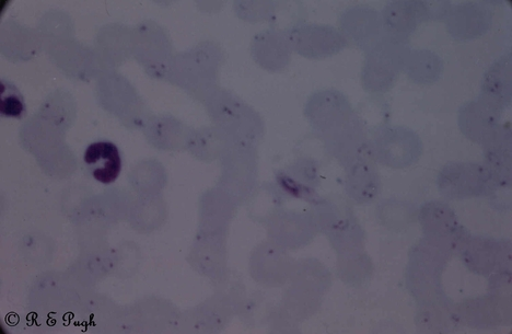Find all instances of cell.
<instances>
[{
    "label": "cell",
    "mask_w": 512,
    "mask_h": 334,
    "mask_svg": "<svg viewBox=\"0 0 512 334\" xmlns=\"http://www.w3.org/2000/svg\"><path fill=\"white\" fill-rule=\"evenodd\" d=\"M341 29L344 37L366 51L384 36L381 15L374 8L365 6L347 9L341 17Z\"/></svg>",
    "instance_id": "5"
},
{
    "label": "cell",
    "mask_w": 512,
    "mask_h": 334,
    "mask_svg": "<svg viewBox=\"0 0 512 334\" xmlns=\"http://www.w3.org/2000/svg\"><path fill=\"white\" fill-rule=\"evenodd\" d=\"M409 51L405 42L384 34L367 50L363 67V80L367 88L376 92L389 90L404 71Z\"/></svg>",
    "instance_id": "1"
},
{
    "label": "cell",
    "mask_w": 512,
    "mask_h": 334,
    "mask_svg": "<svg viewBox=\"0 0 512 334\" xmlns=\"http://www.w3.org/2000/svg\"><path fill=\"white\" fill-rule=\"evenodd\" d=\"M483 98L502 107L511 100V54L500 57L483 79Z\"/></svg>",
    "instance_id": "10"
},
{
    "label": "cell",
    "mask_w": 512,
    "mask_h": 334,
    "mask_svg": "<svg viewBox=\"0 0 512 334\" xmlns=\"http://www.w3.org/2000/svg\"><path fill=\"white\" fill-rule=\"evenodd\" d=\"M422 223L430 234H452L458 229L455 214L444 204L427 205L422 211Z\"/></svg>",
    "instance_id": "13"
},
{
    "label": "cell",
    "mask_w": 512,
    "mask_h": 334,
    "mask_svg": "<svg viewBox=\"0 0 512 334\" xmlns=\"http://www.w3.org/2000/svg\"><path fill=\"white\" fill-rule=\"evenodd\" d=\"M491 178L490 171L479 165L452 164L441 172L439 188L448 198H468L490 187Z\"/></svg>",
    "instance_id": "3"
},
{
    "label": "cell",
    "mask_w": 512,
    "mask_h": 334,
    "mask_svg": "<svg viewBox=\"0 0 512 334\" xmlns=\"http://www.w3.org/2000/svg\"><path fill=\"white\" fill-rule=\"evenodd\" d=\"M262 45L264 46V67L270 71H281L290 61L292 56V45H290L287 34L278 31H267L263 34Z\"/></svg>",
    "instance_id": "12"
},
{
    "label": "cell",
    "mask_w": 512,
    "mask_h": 334,
    "mask_svg": "<svg viewBox=\"0 0 512 334\" xmlns=\"http://www.w3.org/2000/svg\"><path fill=\"white\" fill-rule=\"evenodd\" d=\"M413 82L433 84L444 73V62L429 50H410L406 55L404 71Z\"/></svg>",
    "instance_id": "11"
},
{
    "label": "cell",
    "mask_w": 512,
    "mask_h": 334,
    "mask_svg": "<svg viewBox=\"0 0 512 334\" xmlns=\"http://www.w3.org/2000/svg\"><path fill=\"white\" fill-rule=\"evenodd\" d=\"M381 160L394 168H403L415 163L422 153L418 136L404 128H394L383 133L380 141Z\"/></svg>",
    "instance_id": "7"
},
{
    "label": "cell",
    "mask_w": 512,
    "mask_h": 334,
    "mask_svg": "<svg viewBox=\"0 0 512 334\" xmlns=\"http://www.w3.org/2000/svg\"><path fill=\"white\" fill-rule=\"evenodd\" d=\"M500 107L481 98L468 103L460 114V123L465 135L476 142H488L494 138Z\"/></svg>",
    "instance_id": "8"
},
{
    "label": "cell",
    "mask_w": 512,
    "mask_h": 334,
    "mask_svg": "<svg viewBox=\"0 0 512 334\" xmlns=\"http://www.w3.org/2000/svg\"><path fill=\"white\" fill-rule=\"evenodd\" d=\"M26 106L20 92L13 86L2 82V102H0V113L5 118L19 119L25 113Z\"/></svg>",
    "instance_id": "14"
},
{
    "label": "cell",
    "mask_w": 512,
    "mask_h": 334,
    "mask_svg": "<svg viewBox=\"0 0 512 334\" xmlns=\"http://www.w3.org/2000/svg\"><path fill=\"white\" fill-rule=\"evenodd\" d=\"M448 32L457 40L480 38L491 28L492 8L484 3L451 6L445 18Z\"/></svg>",
    "instance_id": "4"
},
{
    "label": "cell",
    "mask_w": 512,
    "mask_h": 334,
    "mask_svg": "<svg viewBox=\"0 0 512 334\" xmlns=\"http://www.w3.org/2000/svg\"><path fill=\"white\" fill-rule=\"evenodd\" d=\"M292 49L309 59H321L345 48L346 38L330 26L301 25L287 34Z\"/></svg>",
    "instance_id": "2"
},
{
    "label": "cell",
    "mask_w": 512,
    "mask_h": 334,
    "mask_svg": "<svg viewBox=\"0 0 512 334\" xmlns=\"http://www.w3.org/2000/svg\"><path fill=\"white\" fill-rule=\"evenodd\" d=\"M84 160L91 176L103 184L115 182L121 174V154L119 148L111 142L90 144Z\"/></svg>",
    "instance_id": "9"
},
{
    "label": "cell",
    "mask_w": 512,
    "mask_h": 334,
    "mask_svg": "<svg viewBox=\"0 0 512 334\" xmlns=\"http://www.w3.org/2000/svg\"><path fill=\"white\" fill-rule=\"evenodd\" d=\"M381 17L384 34L405 43L417 27L427 20L422 2L390 3L384 7Z\"/></svg>",
    "instance_id": "6"
}]
</instances>
